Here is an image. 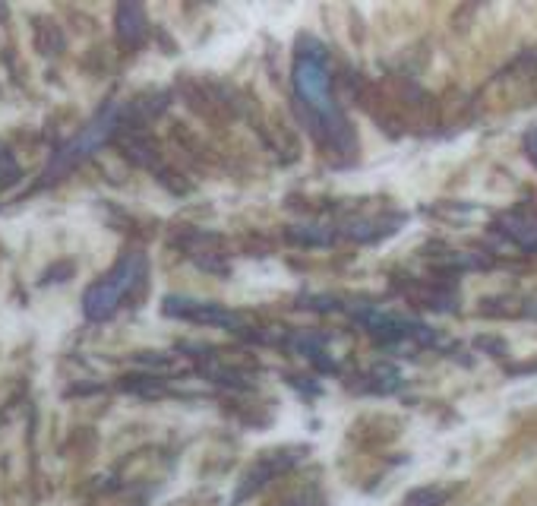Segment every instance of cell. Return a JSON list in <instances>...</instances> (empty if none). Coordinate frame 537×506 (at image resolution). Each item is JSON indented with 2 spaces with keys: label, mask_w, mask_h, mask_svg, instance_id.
I'll return each mask as SVG.
<instances>
[{
  "label": "cell",
  "mask_w": 537,
  "mask_h": 506,
  "mask_svg": "<svg viewBox=\"0 0 537 506\" xmlns=\"http://www.w3.org/2000/svg\"><path fill=\"white\" fill-rule=\"evenodd\" d=\"M294 89H297V99L304 101L313 111V118L325 127L335 137H344L348 133V124L342 120L335 108V99H332V80L329 70H325V61L319 54H300L297 63H294Z\"/></svg>",
  "instance_id": "1"
},
{
  "label": "cell",
  "mask_w": 537,
  "mask_h": 506,
  "mask_svg": "<svg viewBox=\"0 0 537 506\" xmlns=\"http://www.w3.org/2000/svg\"><path fill=\"white\" fill-rule=\"evenodd\" d=\"M146 260L139 253H130L120 260V266H114V272L108 279H101L95 288H89L86 294V313L92 320H101L108 313H114V307L124 301V294L137 285V279L143 275Z\"/></svg>",
  "instance_id": "2"
},
{
  "label": "cell",
  "mask_w": 537,
  "mask_h": 506,
  "mask_svg": "<svg viewBox=\"0 0 537 506\" xmlns=\"http://www.w3.org/2000/svg\"><path fill=\"white\" fill-rule=\"evenodd\" d=\"M509 228H513L509 234H513V238L519 241L522 247H528V251H537V222H532V219H522L519 222V219H515Z\"/></svg>",
  "instance_id": "3"
}]
</instances>
